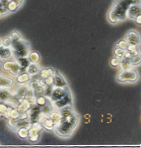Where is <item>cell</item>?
Returning a JSON list of instances; mask_svg holds the SVG:
<instances>
[{"label": "cell", "mask_w": 141, "mask_h": 148, "mask_svg": "<svg viewBox=\"0 0 141 148\" xmlns=\"http://www.w3.org/2000/svg\"><path fill=\"white\" fill-rule=\"evenodd\" d=\"M141 3L140 0H114L110 10L115 15L117 21L126 19L129 7L133 4Z\"/></svg>", "instance_id": "1"}, {"label": "cell", "mask_w": 141, "mask_h": 148, "mask_svg": "<svg viewBox=\"0 0 141 148\" xmlns=\"http://www.w3.org/2000/svg\"><path fill=\"white\" fill-rule=\"evenodd\" d=\"M126 39H127L128 42L131 45H136L140 42V36L136 32L131 31L129 32L126 37Z\"/></svg>", "instance_id": "3"}, {"label": "cell", "mask_w": 141, "mask_h": 148, "mask_svg": "<svg viewBox=\"0 0 141 148\" xmlns=\"http://www.w3.org/2000/svg\"><path fill=\"white\" fill-rule=\"evenodd\" d=\"M141 15V3L131 5L127 12V16L132 20H135Z\"/></svg>", "instance_id": "2"}]
</instances>
